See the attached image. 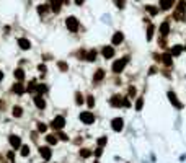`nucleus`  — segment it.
<instances>
[{"instance_id": "7", "label": "nucleus", "mask_w": 186, "mask_h": 163, "mask_svg": "<svg viewBox=\"0 0 186 163\" xmlns=\"http://www.w3.org/2000/svg\"><path fill=\"white\" fill-rule=\"evenodd\" d=\"M33 103H34V106L38 109H46V100L43 98V95H34Z\"/></svg>"}, {"instance_id": "20", "label": "nucleus", "mask_w": 186, "mask_h": 163, "mask_svg": "<svg viewBox=\"0 0 186 163\" xmlns=\"http://www.w3.org/2000/svg\"><path fill=\"white\" fill-rule=\"evenodd\" d=\"M171 54L170 52H165V54H163V56H162V61H163V64H165L166 67H171V64H173V61H171Z\"/></svg>"}, {"instance_id": "18", "label": "nucleus", "mask_w": 186, "mask_h": 163, "mask_svg": "<svg viewBox=\"0 0 186 163\" xmlns=\"http://www.w3.org/2000/svg\"><path fill=\"white\" fill-rule=\"evenodd\" d=\"M103 78H105V70H103V69H98V70L95 72V75H93V82L98 83V82H101Z\"/></svg>"}, {"instance_id": "50", "label": "nucleus", "mask_w": 186, "mask_h": 163, "mask_svg": "<svg viewBox=\"0 0 186 163\" xmlns=\"http://www.w3.org/2000/svg\"><path fill=\"white\" fill-rule=\"evenodd\" d=\"M95 163H100V162H98V160H95Z\"/></svg>"}, {"instance_id": "49", "label": "nucleus", "mask_w": 186, "mask_h": 163, "mask_svg": "<svg viewBox=\"0 0 186 163\" xmlns=\"http://www.w3.org/2000/svg\"><path fill=\"white\" fill-rule=\"evenodd\" d=\"M3 80V72H0V82Z\"/></svg>"}, {"instance_id": "29", "label": "nucleus", "mask_w": 186, "mask_h": 163, "mask_svg": "<svg viewBox=\"0 0 186 163\" xmlns=\"http://www.w3.org/2000/svg\"><path fill=\"white\" fill-rule=\"evenodd\" d=\"M91 150H88V148H80V157L82 158H88V157H91Z\"/></svg>"}, {"instance_id": "34", "label": "nucleus", "mask_w": 186, "mask_h": 163, "mask_svg": "<svg viewBox=\"0 0 186 163\" xmlns=\"http://www.w3.org/2000/svg\"><path fill=\"white\" fill-rule=\"evenodd\" d=\"M46 131H47V124H44V122H38V132L44 134Z\"/></svg>"}, {"instance_id": "38", "label": "nucleus", "mask_w": 186, "mask_h": 163, "mask_svg": "<svg viewBox=\"0 0 186 163\" xmlns=\"http://www.w3.org/2000/svg\"><path fill=\"white\" fill-rule=\"evenodd\" d=\"M57 139H59V140H64V142H67V140H69V135H67V134H64L62 131H59V132H57Z\"/></svg>"}, {"instance_id": "24", "label": "nucleus", "mask_w": 186, "mask_h": 163, "mask_svg": "<svg viewBox=\"0 0 186 163\" xmlns=\"http://www.w3.org/2000/svg\"><path fill=\"white\" fill-rule=\"evenodd\" d=\"M36 88H38V83H36V80H31L28 85H26V92L28 93H36Z\"/></svg>"}, {"instance_id": "40", "label": "nucleus", "mask_w": 186, "mask_h": 163, "mask_svg": "<svg viewBox=\"0 0 186 163\" xmlns=\"http://www.w3.org/2000/svg\"><path fill=\"white\" fill-rule=\"evenodd\" d=\"M93 155H95L96 158L101 157V155H103V147H96V148H95V152H93Z\"/></svg>"}, {"instance_id": "43", "label": "nucleus", "mask_w": 186, "mask_h": 163, "mask_svg": "<svg viewBox=\"0 0 186 163\" xmlns=\"http://www.w3.org/2000/svg\"><path fill=\"white\" fill-rule=\"evenodd\" d=\"M116 7L118 8H124V0H116Z\"/></svg>"}, {"instance_id": "32", "label": "nucleus", "mask_w": 186, "mask_h": 163, "mask_svg": "<svg viewBox=\"0 0 186 163\" xmlns=\"http://www.w3.org/2000/svg\"><path fill=\"white\" fill-rule=\"evenodd\" d=\"M147 11H149L152 16H155L157 13H158V8H157V7H154V5H147Z\"/></svg>"}, {"instance_id": "17", "label": "nucleus", "mask_w": 186, "mask_h": 163, "mask_svg": "<svg viewBox=\"0 0 186 163\" xmlns=\"http://www.w3.org/2000/svg\"><path fill=\"white\" fill-rule=\"evenodd\" d=\"M168 31H170V23L168 21H163L160 25V34L165 38V36H168Z\"/></svg>"}, {"instance_id": "35", "label": "nucleus", "mask_w": 186, "mask_h": 163, "mask_svg": "<svg viewBox=\"0 0 186 163\" xmlns=\"http://www.w3.org/2000/svg\"><path fill=\"white\" fill-rule=\"evenodd\" d=\"M57 67H59L62 72H67V70H69V65H67V62H64V61L57 62Z\"/></svg>"}, {"instance_id": "44", "label": "nucleus", "mask_w": 186, "mask_h": 163, "mask_svg": "<svg viewBox=\"0 0 186 163\" xmlns=\"http://www.w3.org/2000/svg\"><path fill=\"white\" fill-rule=\"evenodd\" d=\"M30 137H31V139H33V140L36 142V140H38V131H34V132H31V135H30Z\"/></svg>"}, {"instance_id": "45", "label": "nucleus", "mask_w": 186, "mask_h": 163, "mask_svg": "<svg viewBox=\"0 0 186 163\" xmlns=\"http://www.w3.org/2000/svg\"><path fill=\"white\" fill-rule=\"evenodd\" d=\"M129 96H136V88L134 87L129 88Z\"/></svg>"}, {"instance_id": "6", "label": "nucleus", "mask_w": 186, "mask_h": 163, "mask_svg": "<svg viewBox=\"0 0 186 163\" xmlns=\"http://www.w3.org/2000/svg\"><path fill=\"white\" fill-rule=\"evenodd\" d=\"M166 96H168L170 103L173 104V108H176V109H181V108H183V103L178 100V96H176L175 92H168V93H166Z\"/></svg>"}, {"instance_id": "8", "label": "nucleus", "mask_w": 186, "mask_h": 163, "mask_svg": "<svg viewBox=\"0 0 186 163\" xmlns=\"http://www.w3.org/2000/svg\"><path fill=\"white\" fill-rule=\"evenodd\" d=\"M8 142H10V145L15 148V150L21 148V137H18V135H15V134H11L10 137H8Z\"/></svg>"}, {"instance_id": "3", "label": "nucleus", "mask_w": 186, "mask_h": 163, "mask_svg": "<svg viewBox=\"0 0 186 163\" xmlns=\"http://www.w3.org/2000/svg\"><path fill=\"white\" fill-rule=\"evenodd\" d=\"M78 117H80V121L83 122V124H87V126H90V124L95 122V114L91 111H82Z\"/></svg>"}, {"instance_id": "19", "label": "nucleus", "mask_w": 186, "mask_h": 163, "mask_svg": "<svg viewBox=\"0 0 186 163\" xmlns=\"http://www.w3.org/2000/svg\"><path fill=\"white\" fill-rule=\"evenodd\" d=\"M181 52H183V46H180V44H175V46L171 47L170 54H171L173 57H178V56H181Z\"/></svg>"}, {"instance_id": "33", "label": "nucleus", "mask_w": 186, "mask_h": 163, "mask_svg": "<svg viewBox=\"0 0 186 163\" xmlns=\"http://www.w3.org/2000/svg\"><path fill=\"white\" fill-rule=\"evenodd\" d=\"M47 10H49V8H47V5H38V13H39L41 16L46 15V13H47Z\"/></svg>"}, {"instance_id": "27", "label": "nucleus", "mask_w": 186, "mask_h": 163, "mask_svg": "<svg viewBox=\"0 0 186 163\" xmlns=\"http://www.w3.org/2000/svg\"><path fill=\"white\" fill-rule=\"evenodd\" d=\"M75 103L78 104V106H82V104L85 103V100H83V95H82L80 92H77V93H75Z\"/></svg>"}, {"instance_id": "14", "label": "nucleus", "mask_w": 186, "mask_h": 163, "mask_svg": "<svg viewBox=\"0 0 186 163\" xmlns=\"http://www.w3.org/2000/svg\"><path fill=\"white\" fill-rule=\"evenodd\" d=\"M18 46H20V49H23V51H28L31 47V42L26 39V38H20V39H18Z\"/></svg>"}, {"instance_id": "13", "label": "nucleus", "mask_w": 186, "mask_h": 163, "mask_svg": "<svg viewBox=\"0 0 186 163\" xmlns=\"http://www.w3.org/2000/svg\"><path fill=\"white\" fill-rule=\"evenodd\" d=\"M122 41H124V34H122V33H119V31H118V33H114V34H113V39H111V42H113L114 46L121 44Z\"/></svg>"}, {"instance_id": "23", "label": "nucleus", "mask_w": 186, "mask_h": 163, "mask_svg": "<svg viewBox=\"0 0 186 163\" xmlns=\"http://www.w3.org/2000/svg\"><path fill=\"white\" fill-rule=\"evenodd\" d=\"M46 142L49 143V145H55V143L59 142V139H57V135H54V134H47V135H46Z\"/></svg>"}, {"instance_id": "22", "label": "nucleus", "mask_w": 186, "mask_h": 163, "mask_svg": "<svg viewBox=\"0 0 186 163\" xmlns=\"http://www.w3.org/2000/svg\"><path fill=\"white\" fill-rule=\"evenodd\" d=\"M13 75H15L16 82H23V80H25V70H23V69H16V70L13 72Z\"/></svg>"}, {"instance_id": "46", "label": "nucleus", "mask_w": 186, "mask_h": 163, "mask_svg": "<svg viewBox=\"0 0 186 163\" xmlns=\"http://www.w3.org/2000/svg\"><path fill=\"white\" fill-rule=\"evenodd\" d=\"M152 73H157V69H155V67H150V69H149V75H152Z\"/></svg>"}, {"instance_id": "31", "label": "nucleus", "mask_w": 186, "mask_h": 163, "mask_svg": "<svg viewBox=\"0 0 186 163\" xmlns=\"http://www.w3.org/2000/svg\"><path fill=\"white\" fill-rule=\"evenodd\" d=\"M185 10H186V2L185 0H180L178 2V13H185Z\"/></svg>"}, {"instance_id": "5", "label": "nucleus", "mask_w": 186, "mask_h": 163, "mask_svg": "<svg viewBox=\"0 0 186 163\" xmlns=\"http://www.w3.org/2000/svg\"><path fill=\"white\" fill-rule=\"evenodd\" d=\"M111 129H113L114 132H121V131L124 129V119H122V117H114V119L111 121Z\"/></svg>"}, {"instance_id": "9", "label": "nucleus", "mask_w": 186, "mask_h": 163, "mask_svg": "<svg viewBox=\"0 0 186 163\" xmlns=\"http://www.w3.org/2000/svg\"><path fill=\"white\" fill-rule=\"evenodd\" d=\"M39 155L44 158L46 162H47V160H51V157H52V150H51L47 145H44V147H39Z\"/></svg>"}, {"instance_id": "21", "label": "nucleus", "mask_w": 186, "mask_h": 163, "mask_svg": "<svg viewBox=\"0 0 186 163\" xmlns=\"http://www.w3.org/2000/svg\"><path fill=\"white\" fill-rule=\"evenodd\" d=\"M51 5H52V11L54 13H59L60 7H62V0H51Z\"/></svg>"}, {"instance_id": "15", "label": "nucleus", "mask_w": 186, "mask_h": 163, "mask_svg": "<svg viewBox=\"0 0 186 163\" xmlns=\"http://www.w3.org/2000/svg\"><path fill=\"white\" fill-rule=\"evenodd\" d=\"M96 57H98V51H96V49H90V51L87 52V59H85V61H88V62H95V61H96Z\"/></svg>"}, {"instance_id": "1", "label": "nucleus", "mask_w": 186, "mask_h": 163, "mask_svg": "<svg viewBox=\"0 0 186 163\" xmlns=\"http://www.w3.org/2000/svg\"><path fill=\"white\" fill-rule=\"evenodd\" d=\"M129 62V57L124 56L121 57V59H118V61L113 62V65H111V70H113V73H121V72L124 70V67H126V64Z\"/></svg>"}, {"instance_id": "2", "label": "nucleus", "mask_w": 186, "mask_h": 163, "mask_svg": "<svg viewBox=\"0 0 186 163\" xmlns=\"http://www.w3.org/2000/svg\"><path fill=\"white\" fill-rule=\"evenodd\" d=\"M64 126H66V119H64V116H55L54 119H52V122H51V127L54 129V131H62L64 129Z\"/></svg>"}, {"instance_id": "11", "label": "nucleus", "mask_w": 186, "mask_h": 163, "mask_svg": "<svg viewBox=\"0 0 186 163\" xmlns=\"http://www.w3.org/2000/svg\"><path fill=\"white\" fill-rule=\"evenodd\" d=\"M101 54L105 59H111V57H114V47L113 46H105L101 49Z\"/></svg>"}, {"instance_id": "16", "label": "nucleus", "mask_w": 186, "mask_h": 163, "mask_svg": "<svg viewBox=\"0 0 186 163\" xmlns=\"http://www.w3.org/2000/svg\"><path fill=\"white\" fill-rule=\"evenodd\" d=\"M175 3V0H160V8L162 10H170Z\"/></svg>"}, {"instance_id": "47", "label": "nucleus", "mask_w": 186, "mask_h": 163, "mask_svg": "<svg viewBox=\"0 0 186 163\" xmlns=\"http://www.w3.org/2000/svg\"><path fill=\"white\" fill-rule=\"evenodd\" d=\"M7 157L10 158V160H13V152H8V153H7Z\"/></svg>"}, {"instance_id": "42", "label": "nucleus", "mask_w": 186, "mask_h": 163, "mask_svg": "<svg viewBox=\"0 0 186 163\" xmlns=\"http://www.w3.org/2000/svg\"><path fill=\"white\" fill-rule=\"evenodd\" d=\"M38 70H39L41 73H43V75H44L46 72H47V67H46L44 64H39V65H38Z\"/></svg>"}, {"instance_id": "30", "label": "nucleus", "mask_w": 186, "mask_h": 163, "mask_svg": "<svg viewBox=\"0 0 186 163\" xmlns=\"http://www.w3.org/2000/svg\"><path fill=\"white\" fill-rule=\"evenodd\" d=\"M20 155H21V157H28V155H30V147H28V145H21Z\"/></svg>"}, {"instance_id": "39", "label": "nucleus", "mask_w": 186, "mask_h": 163, "mask_svg": "<svg viewBox=\"0 0 186 163\" xmlns=\"http://www.w3.org/2000/svg\"><path fill=\"white\" fill-rule=\"evenodd\" d=\"M106 142H108V139H106L105 135H103V137H100V139H98V147H105Z\"/></svg>"}, {"instance_id": "12", "label": "nucleus", "mask_w": 186, "mask_h": 163, "mask_svg": "<svg viewBox=\"0 0 186 163\" xmlns=\"http://www.w3.org/2000/svg\"><path fill=\"white\" fill-rule=\"evenodd\" d=\"M110 104H111V106H114V108H121V106H122V96H121V95H114V96H111Z\"/></svg>"}, {"instance_id": "10", "label": "nucleus", "mask_w": 186, "mask_h": 163, "mask_svg": "<svg viewBox=\"0 0 186 163\" xmlns=\"http://www.w3.org/2000/svg\"><path fill=\"white\" fill-rule=\"evenodd\" d=\"M11 92L15 93V95H23L26 92V88L21 82H16V83H13V87H11Z\"/></svg>"}, {"instance_id": "4", "label": "nucleus", "mask_w": 186, "mask_h": 163, "mask_svg": "<svg viewBox=\"0 0 186 163\" xmlns=\"http://www.w3.org/2000/svg\"><path fill=\"white\" fill-rule=\"evenodd\" d=\"M66 26L70 33H77V30H78V20H77L75 16H69L66 20Z\"/></svg>"}, {"instance_id": "25", "label": "nucleus", "mask_w": 186, "mask_h": 163, "mask_svg": "<svg viewBox=\"0 0 186 163\" xmlns=\"http://www.w3.org/2000/svg\"><path fill=\"white\" fill-rule=\"evenodd\" d=\"M36 93H38V95H44V93H47V85H46V83H38Z\"/></svg>"}, {"instance_id": "26", "label": "nucleus", "mask_w": 186, "mask_h": 163, "mask_svg": "<svg viewBox=\"0 0 186 163\" xmlns=\"http://www.w3.org/2000/svg\"><path fill=\"white\" fill-rule=\"evenodd\" d=\"M154 33H155V26H154V25H149V28H147V41H152V38H154Z\"/></svg>"}, {"instance_id": "28", "label": "nucleus", "mask_w": 186, "mask_h": 163, "mask_svg": "<svg viewBox=\"0 0 186 163\" xmlns=\"http://www.w3.org/2000/svg\"><path fill=\"white\" fill-rule=\"evenodd\" d=\"M13 116H15V117H21V116H23V108H21V106H13Z\"/></svg>"}, {"instance_id": "41", "label": "nucleus", "mask_w": 186, "mask_h": 163, "mask_svg": "<svg viewBox=\"0 0 186 163\" xmlns=\"http://www.w3.org/2000/svg\"><path fill=\"white\" fill-rule=\"evenodd\" d=\"M122 106H124V108H131V101H129V96L122 98Z\"/></svg>"}, {"instance_id": "36", "label": "nucleus", "mask_w": 186, "mask_h": 163, "mask_svg": "<svg viewBox=\"0 0 186 163\" xmlns=\"http://www.w3.org/2000/svg\"><path fill=\"white\" fill-rule=\"evenodd\" d=\"M85 103L88 104V108H93V106H95V98L91 96V95H88V96H87V100H85Z\"/></svg>"}, {"instance_id": "48", "label": "nucleus", "mask_w": 186, "mask_h": 163, "mask_svg": "<svg viewBox=\"0 0 186 163\" xmlns=\"http://www.w3.org/2000/svg\"><path fill=\"white\" fill-rule=\"evenodd\" d=\"M75 3H77V5H82V3H83V0H75Z\"/></svg>"}, {"instance_id": "37", "label": "nucleus", "mask_w": 186, "mask_h": 163, "mask_svg": "<svg viewBox=\"0 0 186 163\" xmlns=\"http://www.w3.org/2000/svg\"><path fill=\"white\" fill-rule=\"evenodd\" d=\"M142 108H144V98H137V101H136V111H141Z\"/></svg>"}]
</instances>
